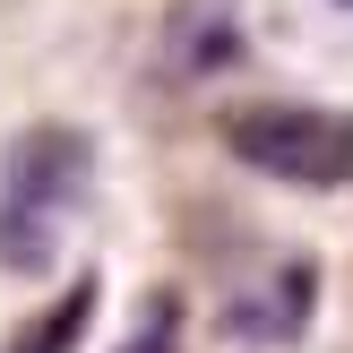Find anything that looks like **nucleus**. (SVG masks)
<instances>
[{
    "label": "nucleus",
    "mask_w": 353,
    "mask_h": 353,
    "mask_svg": "<svg viewBox=\"0 0 353 353\" xmlns=\"http://www.w3.org/2000/svg\"><path fill=\"white\" fill-rule=\"evenodd\" d=\"M224 155L293 190H345L353 112H336V103H241V112H224Z\"/></svg>",
    "instance_id": "obj_2"
},
{
    "label": "nucleus",
    "mask_w": 353,
    "mask_h": 353,
    "mask_svg": "<svg viewBox=\"0 0 353 353\" xmlns=\"http://www.w3.org/2000/svg\"><path fill=\"white\" fill-rule=\"evenodd\" d=\"M86 181H95V147L69 121H34L0 155V268H43L61 233L78 224Z\"/></svg>",
    "instance_id": "obj_1"
},
{
    "label": "nucleus",
    "mask_w": 353,
    "mask_h": 353,
    "mask_svg": "<svg viewBox=\"0 0 353 353\" xmlns=\"http://www.w3.org/2000/svg\"><path fill=\"white\" fill-rule=\"evenodd\" d=\"M164 61L181 78H216V69L241 61V9L233 0H181L164 17Z\"/></svg>",
    "instance_id": "obj_3"
},
{
    "label": "nucleus",
    "mask_w": 353,
    "mask_h": 353,
    "mask_svg": "<svg viewBox=\"0 0 353 353\" xmlns=\"http://www.w3.org/2000/svg\"><path fill=\"white\" fill-rule=\"evenodd\" d=\"M121 353H172V302H155V310H147V327H138Z\"/></svg>",
    "instance_id": "obj_5"
},
{
    "label": "nucleus",
    "mask_w": 353,
    "mask_h": 353,
    "mask_svg": "<svg viewBox=\"0 0 353 353\" xmlns=\"http://www.w3.org/2000/svg\"><path fill=\"white\" fill-rule=\"evenodd\" d=\"M86 319H95V276H78V285L61 293L52 310H34L26 327H17L0 353H78V336H86Z\"/></svg>",
    "instance_id": "obj_4"
},
{
    "label": "nucleus",
    "mask_w": 353,
    "mask_h": 353,
    "mask_svg": "<svg viewBox=\"0 0 353 353\" xmlns=\"http://www.w3.org/2000/svg\"><path fill=\"white\" fill-rule=\"evenodd\" d=\"M345 9H353V0H345Z\"/></svg>",
    "instance_id": "obj_6"
}]
</instances>
